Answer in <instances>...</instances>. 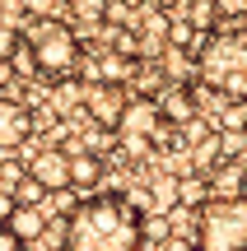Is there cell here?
<instances>
[{
  "instance_id": "6da1fadb",
  "label": "cell",
  "mask_w": 247,
  "mask_h": 251,
  "mask_svg": "<svg viewBox=\"0 0 247 251\" xmlns=\"http://www.w3.org/2000/svg\"><path fill=\"white\" fill-rule=\"evenodd\" d=\"M61 247L70 251H140V209L121 191H84L61 219Z\"/></svg>"
},
{
  "instance_id": "7a4b0ae2",
  "label": "cell",
  "mask_w": 247,
  "mask_h": 251,
  "mask_svg": "<svg viewBox=\"0 0 247 251\" xmlns=\"http://www.w3.org/2000/svg\"><path fill=\"white\" fill-rule=\"evenodd\" d=\"M196 79L220 89L224 98H243L247 93V37L243 28H205L201 51H196Z\"/></svg>"
},
{
  "instance_id": "3957f363",
  "label": "cell",
  "mask_w": 247,
  "mask_h": 251,
  "mask_svg": "<svg viewBox=\"0 0 247 251\" xmlns=\"http://www.w3.org/2000/svg\"><path fill=\"white\" fill-rule=\"evenodd\" d=\"M19 37H24L28 56H33V70L37 79H61V75H70L75 65H80V37H75V28L65 24V19L56 14H37L28 28H19Z\"/></svg>"
},
{
  "instance_id": "277c9868",
  "label": "cell",
  "mask_w": 247,
  "mask_h": 251,
  "mask_svg": "<svg viewBox=\"0 0 247 251\" xmlns=\"http://www.w3.org/2000/svg\"><path fill=\"white\" fill-rule=\"evenodd\" d=\"M192 242L201 251H238L247 242L243 196H205L192 209Z\"/></svg>"
},
{
  "instance_id": "5b68a950",
  "label": "cell",
  "mask_w": 247,
  "mask_h": 251,
  "mask_svg": "<svg viewBox=\"0 0 247 251\" xmlns=\"http://www.w3.org/2000/svg\"><path fill=\"white\" fill-rule=\"evenodd\" d=\"M126 98H131L126 79H89L84 93H80L89 121L93 126H108V130H117V117H121V107H126Z\"/></svg>"
},
{
  "instance_id": "8992f818",
  "label": "cell",
  "mask_w": 247,
  "mask_h": 251,
  "mask_svg": "<svg viewBox=\"0 0 247 251\" xmlns=\"http://www.w3.org/2000/svg\"><path fill=\"white\" fill-rule=\"evenodd\" d=\"M33 140V107L14 93H0V153H19Z\"/></svg>"
},
{
  "instance_id": "52a82bcc",
  "label": "cell",
  "mask_w": 247,
  "mask_h": 251,
  "mask_svg": "<svg viewBox=\"0 0 247 251\" xmlns=\"http://www.w3.org/2000/svg\"><path fill=\"white\" fill-rule=\"evenodd\" d=\"M24 172L37 177L47 191H61V186H70V153L65 149H37L33 158L24 163Z\"/></svg>"
},
{
  "instance_id": "ba28073f",
  "label": "cell",
  "mask_w": 247,
  "mask_h": 251,
  "mask_svg": "<svg viewBox=\"0 0 247 251\" xmlns=\"http://www.w3.org/2000/svg\"><path fill=\"white\" fill-rule=\"evenodd\" d=\"M168 24H173V9L168 5H145V14H140V56H159L164 51Z\"/></svg>"
},
{
  "instance_id": "9c48e42d",
  "label": "cell",
  "mask_w": 247,
  "mask_h": 251,
  "mask_svg": "<svg viewBox=\"0 0 247 251\" xmlns=\"http://www.w3.org/2000/svg\"><path fill=\"white\" fill-rule=\"evenodd\" d=\"M5 228L19 237V247H28L37 233L52 228V214H47V205H14V209L5 214Z\"/></svg>"
},
{
  "instance_id": "30bf717a",
  "label": "cell",
  "mask_w": 247,
  "mask_h": 251,
  "mask_svg": "<svg viewBox=\"0 0 247 251\" xmlns=\"http://www.w3.org/2000/svg\"><path fill=\"white\" fill-rule=\"evenodd\" d=\"M98 181H103V158L98 153H89V149L70 153V191H98Z\"/></svg>"
},
{
  "instance_id": "8fae6325",
  "label": "cell",
  "mask_w": 247,
  "mask_h": 251,
  "mask_svg": "<svg viewBox=\"0 0 247 251\" xmlns=\"http://www.w3.org/2000/svg\"><path fill=\"white\" fill-rule=\"evenodd\" d=\"M9 200H14V205H47V200H52V191H47L37 177H28V172H24V177L9 186Z\"/></svg>"
},
{
  "instance_id": "7c38bea8",
  "label": "cell",
  "mask_w": 247,
  "mask_h": 251,
  "mask_svg": "<svg viewBox=\"0 0 247 251\" xmlns=\"http://www.w3.org/2000/svg\"><path fill=\"white\" fill-rule=\"evenodd\" d=\"M14 47H19V28L0 19V61H9V51H14Z\"/></svg>"
},
{
  "instance_id": "4fadbf2b",
  "label": "cell",
  "mask_w": 247,
  "mask_h": 251,
  "mask_svg": "<svg viewBox=\"0 0 247 251\" xmlns=\"http://www.w3.org/2000/svg\"><path fill=\"white\" fill-rule=\"evenodd\" d=\"M215 14H247V0H210Z\"/></svg>"
},
{
  "instance_id": "5bb4252c",
  "label": "cell",
  "mask_w": 247,
  "mask_h": 251,
  "mask_svg": "<svg viewBox=\"0 0 247 251\" xmlns=\"http://www.w3.org/2000/svg\"><path fill=\"white\" fill-rule=\"evenodd\" d=\"M0 251H19V237L5 228V219H0Z\"/></svg>"
},
{
  "instance_id": "9a60e30c",
  "label": "cell",
  "mask_w": 247,
  "mask_h": 251,
  "mask_svg": "<svg viewBox=\"0 0 247 251\" xmlns=\"http://www.w3.org/2000/svg\"><path fill=\"white\" fill-rule=\"evenodd\" d=\"M131 5H140V0H131Z\"/></svg>"
}]
</instances>
